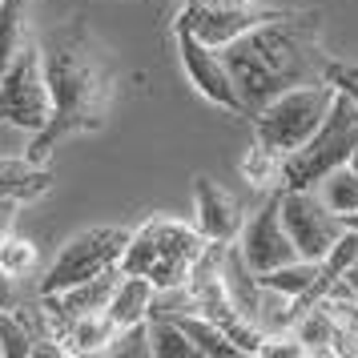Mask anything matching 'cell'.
<instances>
[{
	"instance_id": "obj_9",
	"label": "cell",
	"mask_w": 358,
	"mask_h": 358,
	"mask_svg": "<svg viewBox=\"0 0 358 358\" xmlns=\"http://www.w3.org/2000/svg\"><path fill=\"white\" fill-rule=\"evenodd\" d=\"M173 36H178L181 69H185V77H189V85H194L197 93L210 101V105L226 109V113H245V101H242L238 85H234V73L226 65V52L206 45L185 20L173 24Z\"/></svg>"
},
{
	"instance_id": "obj_17",
	"label": "cell",
	"mask_w": 358,
	"mask_h": 358,
	"mask_svg": "<svg viewBox=\"0 0 358 358\" xmlns=\"http://www.w3.org/2000/svg\"><path fill=\"white\" fill-rule=\"evenodd\" d=\"M318 274H322V262L314 258H294L286 262V266H278V270H266V274H258V282L266 286V290H278L286 294V298H302V294L318 282Z\"/></svg>"
},
{
	"instance_id": "obj_32",
	"label": "cell",
	"mask_w": 358,
	"mask_h": 358,
	"mask_svg": "<svg viewBox=\"0 0 358 358\" xmlns=\"http://www.w3.org/2000/svg\"><path fill=\"white\" fill-rule=\"evenodd\" d=\"M0 355H4V350H0Z\"/></svg>"
},
{
	"instance_id": "obj_30",
	"label": "cell",
	"mask_w": 358,
	"mask_h": 358,
	"mask_svg": "<svg viewBox=\"0 0 358 358\" xmlns=\"http://www.w3.org/2000/svg\"><path fill=\"white\" fill-rule=\"evenodd\" d=\"M346 165H350V169H355V173H358V149H355V153H350V162H346Z\"/></svg>"
},
{
	"instance_id": "obj_5",
	"label": "cell",
	"mask_w": 358,
	"mask_h": 358,
	"mask_svg": "<svg viewBox=\"0 0 358 358\" xmlns=\"http://www.w3.org/2000/svg\"><path fill=\"white\" fill-rule=\"evenodd\" d=\"M338 97V89L330 81H310L294 85L286 93H278L274 101H266L254 113V133L258 141H266L270 149H278L282 157H290L294 149H302L318 133V125L326 121L330 105Z\"/></svg>"
},
{
	"instance_id": "obj_19",
	"label": "cell",
	"mask_w": 358,
	"mask_h": 358,
	"mask_svg": "<svg viewBox=\"0 0 358 358\" xmlns=\"http://www.w3.org/2000/svg\"><path fill=\"white\" fill-rule=\"evenodd\" d=\"M282 153L278 149H270L266 141H258L254 137V145L245 149L242 157V178L254 185V189H262V194H270V189H278L282 185Z\"/></svg>"
},
{
	"instance_id": "obj_15",
	"label": "cell",
	"mask_w": 358,
	"mask_h": 358,
	"mask_svg": "<svg viewBox=\"0 0 358 358\" xmlns=\"http://www.w3.org/2000/svg\"><path fill=\"white\" fill-rule=\"evenodd\" d=\"M52 189V169L45 162L24 157H0V197H13L20 206H29L36 197Z\"/></svg>"
},
{
	"instance_id": "obj_14",
	"label": "cell",
	"mask_w": 358,
	"mask_h": 358,
	"mask_svg": "<svg viewBox=\"0 0 358 358\" xmlns=\"http://www.w3.org/2000/svg\"><path fill=\"white\" fill-rule=\"evenodd\" d=\"M117 330L109 310H93V314H81V318H69L52 338L65 346V355H109Z\"/></svg>"
},
{
	"instance_id": "obj_20",
	"label": "cell",
	"mask_w": 358,
	"mask_h": 358,
	"mask_svg": "<svg viewBox=\"0 0 358 358\" xmlns=\"http://www.w3.org/2000/svg\"><path fill=\"white\" fill-rule=\"evenodd\" d=\"M149 342H153V358H201L194 338L169 314H149Z\"/></svg>"
},
{
	"instance_id": "obj_22",
	"label": "cell",
	"mask_w": 358,
	"mask_h": 358,
	"mask_svg": "<svg viewBox=\"0 0 358 358\" xmlns=\"http://www.w3.org/2000/svg\"><path fill=\"white\" fill-rule=\"evenodd\" d=\"M36 334L24 326V314L17 310H0V350L8 358H33Z\"/></svg>"
},
{
	"instance_id": "obj_25",
	"label": "cell",
	"mask_w": 358,
	"mask_h": 358,
	"mask_svg": "<svg viewBox=\"0 0 358 358\" xmlns=\"http://www.w3.org/2000/svg\"><path fill=\"white\" fill-rule=\"evenodd\" d=\"M262 358H306V342L298 338L294 330H278V334H270V338L262 342Z\"/></svg>"
},
{
	"instance_id": "obj_13",
	"label": "cell",
	"mask_w": 358,
	"mask_h": 358,
	"mask_svg": "<svg viewBox=\"0 0 358 358\" xmlns=\"http://www.w3.org/2000/svg\"><path fill=\"white\" fill-rule=\"evenodd\" d=\"M194 226L210 242H238L242 226H245V210L226 185H217L206 173H197L194 178Z\"/></svg>"
},
{
	"instance_id": "obj_6",
	"label": "cell",
	"mask_w": 358,
	"mask_h": 358,
	"mask_svg": "<svg viewBox=\"0 0 358 358\" xmlns=\"http://www.w3.org/2000/svg\"><path fill=\"white\" fill-rule=\"evenodd\" d=\"M222 245L226 242H210L206 258L197 262L189 282H185V290H189V298H194V310H201L206 318H213V322L222 326L229 338L238 342L242 355H258L262 342L270 338V334H266V330L238 306V298L229 294L226 270H222Z\"/></svg>"
},
{
	"instance_id": "obj_28",
	"label": "cell",
	"mask_w": 358,
	"mask_h": 358,
	"mask_svg": "<svg viewBox=\"0 0 358 358\" xmlns=\"http://www.w3.org/2000/svg\"><path fill=\"white\" fill-rule=\"evenodd\" d=\"M17 278H8L0 270V310H17V286H13Z\"/></svg>"
},
{
	"instance_id": "obj_21",
	"label": "cell",
	"mask_w": 358,
	"mask_h": 358,
	"mask_svg": "<svg viewBox=\"0 0 358 358\" xmlns=\"http://www.w3.org/2000/svg\"><path fill=\"white\" fill-rule=\"evenodd\" d=\"M318 194H322V201L334 213L350 217V213H358V173L350 169V165H338L334 173H326L322 178Z\"/></svg>"
},
{
	"instance_id": "obj_1",
	"label": "cell",
	"mask_w": 358,
	"mask_h": 358,
	"mask_svg": "<svg viewBox=\"0 0 358 358\" xmlns=\"http://www.w3.org/2000/svg\"><path fill=\"white\" fill-rule=\"evenodd\" d=\"M41 57H45V77L52 89V121L33 137L29 157L49 162L57 141L105 125L109 105H113V69L101 45L85 33L81 20L52 29L41 45Z\"/></svg>"
},
{
	"instance_id": "obj_2",
	"label": "cell",
	"mask_w": 358,
	"mask_h": 358,
	"mask_svg": "<svg viewBox=\"0 0 358 358\" xmlns=\"http://www.w3.org/2000/svg\"><path fill=\"white\" fill-rule=\"evenodd\" d=\"M222 52L245 109L258 113L266 101H274L294 85L322 81V13L286 8L278 20L258 24L254 33H245Z\"/></svg>"
},
{
	"instance_id": "obj_31",
	"label": "cell",
	"mask_w": 358,
	"mask_h": 358,
	"mask_svg": "<svg viewBox=\"0 0 358 358\" xmlns=\"http://www.w3.org/2000/svg\"><path fill=\"white\" fill-rule=\"evenodd\" d=\"M346 226H355V229H358V213H350V217H346Z\"/></svg>"
},
{
	"instance_id": "obj_4",
	"label": "cell",
	"mask_w": 358,
	"mask_h": 358,
	"mask_svg": "<svg viewBox=\"0 0 358 358\" xmlns=\"http://www.w3.org/2000/svg\"><path fill=\"white\" fill-rule=\"evenodd\" d=\"M355 149H358V101L338 89V97L330 105L326 121L318 125V133L282 162V185L318 189L326 173H334L338 165L350 162Z\"/></svg>"
},
{
	"instance_id": "obj_18",
	"label": "cell",
	"mask_w": 358,
	"mask_h": 358,
	"mask_svg": "<svg viewBox=\"0 0 358 358\" xmlns=\"http://www.w3.org/2000/svg\"><path fill=\"white\" fill-rule=\"evenodd\" d=\"M29 36V0H0V77L17 61Z\"/></svg>"
},
{
	"instance_id": "obj_3",
	"label": "cell",
	"mask_w": 358,
	"mask_h": 358,
	"mask_svg": "<svg viewBox=\"0 0 358 358\" xmlns=\"http://www.w3.org/2000/svg\"><path fill=\"white\" fill-rule=\"evenodd\" d=\"M206 250H210V238L197 226L153 213L149 222L133 229L129 250L121 258V270L149 278L157 290H181L194 274V266L206 258Z\"/></svg>"
},
{
	"instance_id": "obj_7",
	"label": "cell",
	"mask_w": 358,
	"mask_h": 358,
	"mask_svg": "<svg viewBox=\"0 0 358 358\" xmlns=\"http://www.w3.org/2000/svg\"><path fill=\"white\" fill-rule=\"evenodd\" d=\"M129 238L133 229L125 226H93V229H81L77 238H69L61 245V254L52 258V266L45 270L41 278V294H61L69 286H77V282H89V278L105 274V270H113L121 266L125 258V250H129Z\"/></svg>"
},
{
	"instance_id": "obj_16",
	"label": "cell",
	"mask_w": 358,
	"mask_h": 358,
	"mask_svg": "<svg viewBox=\"0 0 358 358\" xmlns=\"http://www.w3.org/2000/svg\"><path fill=\"white\" fill-rule=\"evenodd\" d=\"M153 298H157V286L141 274H121L113 290V302H109V314H113L117 326H133V322H145L153 314Z\"/></svg>"
},
{
	"instance_id": "obj_27",
	"label": "cell",
	"mask_w": 358,
	"mask_h": 358,
	"mask_svg": "<svg viewBox=\"0 0 358 358\" xmlns=\"http://www.w3.org/2000/svg\"><path fill=\"white\" fill-rule=\"evenodd\" d=\"M17 210L20 201H13V197H0V242L13 234V222H17Z\"/></svg>"
},
{
	"instance_id": "obj_8",
	"label": "cell",
	"mask_w": 358,
	"mask_h": 358,
	"mask_svg": "<svg viewBox=\"0 0 358 358\" xmlns=\"http://www.w3.org/2000/svg\"><path fill=\"white\" fill-rule=\"evenodd\" d=\"M0 121H8L13 129L41 133L52 121V89L45 77V57L41 45H24L17 61L4 69L0 77Z\"/></svg>"
},
{
	"instance_id": "obj_29",
	"label": "cell",
	"mask_w": 358,
	"mask_h": 358,
	"mask_svg": "<svg viewBox=\"0 0 358 358\" xmlns=\"http://www.w3.org/2000/svg\"><path fill=\"white\" fill-rule=\"evenodd\" d=\"M346 282H350V290L358 294V266H355V270H350V274H346Z\"/></svg>"
},
{
	"instance_id": "obj_24",
	"label": "cell",
	"mask_w": 358,
	"mask_h": 358,
	"mask_svg": "<svg viewBox=\"0 0 358 358\" xmlns=\"http://www.w3.org/2000/svg\"><path fill=\"white\" fill-rule=\"evenodd\" d=\"M109 355L117 358H153V342H149V318L145 322H133V326H121L117 330Z\"/></svg>"
},
{
	"instance_id": "obj_10",
	"label": "cell",
	"mask_w": 358,
	"mask_h": 358,
	"mask_svg": "<svg viewBox=\"0 0 358 358\" xmlns=\"http://www.w3.org/2000/svg\"><path fill=\"white\" fill-rule=\"evenodd\" d=\"M286 8H266L258 0H185L181 17L206 45L213 49H229L234 41L254 33L266 20H278Z\"/></svg>"
},
{
	"instance_id": "obj_23",
	"label": "cell",
	"mask_w": 358,
	"mask_h": 358,
	"mask_svg": "<svg viewBox=\"0 0 358 358\" xmlns=\"http://www.w3.org/2000/svg\"><path fill=\"white\" fill-rule=\"evenodd\" d=\"M36 262H41V254H36V242H29V238L8 234L0 242V270L8 278H29L36 270Z\"/></svg>"
},
{
	"instance_id": "obj_12",
	"label": "cell",
	"mask_w": 358,
	"mask_h": 358,
	"mask_svg": "<svg viewBox=\"0 0 358 358\" xmlns=\"http://www.w3.org/2000/svg\"><path fill=\"white\" fill-rule=\"evenodd\" d=\"M238 250H242L245 266H250L254 274H266V270H278V266H286V262L302 258L298 245H294V238H290V229H286V217H282V185L270 189V197L262 201L258 213L245 217Z\"/></svg>"
},
{
	"instance_id": "obj_11",
	"label": "cell",
	"mask_w": 358,
	"mask_h": 358,
	"mask_svg": "<svg viewBox=\"0 0 358 358\" xmlns=\"http://www.w3.org/2000/svg\"><path fill=\"white\" fill-rule=\"evenodd\" d=\"M282 217H286V229H290L298 254L314 262H322L334 250V242L346 234V217L330 210L318 189L282 185Z\"/></svg>"
},
{
	"instance_id": "obj_26",
	"label": "cell",
	"mask_w": 358,
	"mask_h": 358,
	"mask_svg": "<svg viewBox=\"0 0 358 358\" xmlns=\"http://www.w3.org/2000/svg\"><path fill=\"white\" fill-rule=\"evenodd\" d=\"M322 81H330L334 89H342V93H350V97L358 101V65H350V61H330V57H326Z\"/></svg>"
}]
</instances>
